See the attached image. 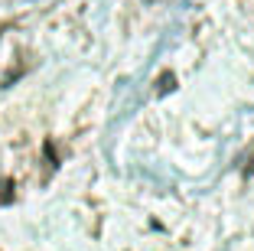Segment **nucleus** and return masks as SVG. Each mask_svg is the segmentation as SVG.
Masks as SVG:
<instances>
[{
	"label": "nucleus",
	"instance_id": "f257e3e1",
	"mask_svg": "<svg viewBox=\"0 0 254 251\" xmlns=\"http://www.w3.org/2000/svg\"><path fill=\"white\" fill-rule=\"evenodd\" d=\"M173 85H176V79H173V72L160 75V82H157V95H166V91H173Z\"/></svg>",
	"mask_w": 254,
	"mask_h": 251
}]
</instances>
